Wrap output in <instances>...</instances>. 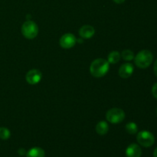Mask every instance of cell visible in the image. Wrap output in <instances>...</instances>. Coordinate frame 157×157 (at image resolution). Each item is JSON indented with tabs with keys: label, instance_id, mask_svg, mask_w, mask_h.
Masks as SVG:
<instances>
[{
	"label": "cell",
	"instance_id": "6da1fadb",
	"mask_svg": "<svg viewBox=\"0 0 157 157\" xmlns=\"http://www.w3.org/2000/svg\"><path fill=\"white\" fill-rule=\"evenodd\" d=\"M110 70V64L107 60L104 58L95 59L90 66V72L94 78H102L105 76Z\"/></svg>",
	"mask_w": 157,
	"mask_h": 157
},
{
	"label": "cell",
	"instance_id": "7a4b0ae2",
	"mask_svg": "<svg viewBox=\"0 0 157 157\" xmlns=\"http://www.w3.org/2000/svg\"><path fill=\"white\" fill-rule=\"evenodd\" d=\"M153 60V55L149 50L140 51L136 57H134L135 64L140 68H147L152 64Z\"/></svg>",
	"mask_w": 157,
	"mask_h": 157
},
{
	"label": "cell",
	"instance_id": "3957f363",
	"mask_svg": "<svg viewBox=\"0 0 157 157\" xmlns=\"http://www.w3.org/2000/svg\"><path fill=\"white\" fill-rule=\"evenodd\" d=\"M21 34L28 39H33L38 35V27L33 21H26L21 25Z\"/></svg>",
	"mask_w": 157,
	"mask_h": 157
},
{
	"label": "cell",
	"instance_id": "277c9868",
	"mask_svg": "<svg viewBox=\"0 0 157 157\" xmlns=\"http://www.w3.org/2000/svg\"><path fill=\"white\" fill-rule=\"evenodd\" d=\"M106 119L110 124H120L125 119V113L122 109L112 108L107 110L106 113Z\"/></svg>",
	"mask_w": 157,
	"mask_h": 157
},
{
	"label": "cell",
	"instance_id": "5b68a950",
	"mask_svg": "<svg viewBox=\"0 0 157 157\" xmlns=\"http://www.w3.org/2000/svg\"><path fill=\"white\" fill-rule=\"evenodd\" d=\"M136 140L140 145L144 147H152L155 142V137L153 133L147 130H143L138 133Z\"/></svg>",
	"mask_w": 157,
	"mask_h": 157
},
{
	"label": "cell",
	"instance_id": "8992f818",
	"mask_svg": "<svg viewBox=\"0 0 157 157\" xmlns=\"http://www.w3.org/2000/svg\"><path fill=\"white\" fill-rule=\"evenodd\" d=\"M77 42V38L75 35L71 33L64 34L60 38L59 44L61 48L64 49H70L75 45Z\"/></svg>",
	"mask_w": 157,
	"mask_h": 157
},
{
	"label": "cell",
	"instance_id": "52a82bcc",
	"mask_svg": "<svg viewBox=\"0 0 157 157\" xmlns=\"http://www.w3.org/2000/svg\"><path fill=\"white\" fill-rule=\"evenodd\" d=\"M26 81L28 84L31 85H35L38 83L40 82V81L42 78V74L38 69H32L29 71L28 73L26 74Z\"/></svg>",
	"mask_w": 157,
	"mask_h": 157
},
{
	"label": "cell",
	"instance_id": "ba28073f",
	"mask_svg": "<svg viewBox=\"0 0 157 157\" xmlns=\"http://www.w3.org/2000/svg\"><path fill=\"white\" fill-rule=\"evenodd\" d=\"M134 67L131 63H126V64H122L119 68V75L122 78L127 79L130 78L133 73Z\"/></svg>",
	"mask_w": 157,
	"mask_h": 157
},
{
	"label": "cell",
	"instance_id": "9c48e42d",
	"mask_svg": "<svg viewBox=\"0 0 157 157\" xmlns=\"http://www.w3.org/2000/svg\"><path fill=\"white\" fill-rule=\"evenodd\" d=\"M142 150L139 145L136 144H132L126 150L127 157H141Z\"/></svg>",
	"mask_w": 157,
	"mask_h": 157
},
{
	"label": "cell",
	"instance_id": "30bf717a",
	"mask_svg": "<svg viewBox=\"0 0 157 157\" xmlns=\"http://www.w3.org/2000/svg\"><path fill=\"white\" fill-rule=\"evenodd\" d=\"M95 34V29L93 26L86 25L82 26L79 30V35L82 38L85 39H89L92 38Z\"/></svg>",
	"mask_w": 157,
	"mask_h": 157
},
{
	"label": "cell",
	"instance_id": "8fae6325",
	"mask_svg": "<svg viewBox=\"0 0 157 157\" xmlns=\"http://www.w3.org/2000/svg\"><path fill=\"white\" fill-rule=\"evenodd\" d=\"M45 153L40 147H33L26 153V157H44Z\"/></svg>",
	"mask_w": 157,
	"mask_h": 157
},
{
	"label": "cell",
	"instance_id": "7c38bea8",
	"mask_svg": "<svg viewBox=\"0 0 157 157\" xmlns=\"http://www.w3.org/2000/svg\"><path fill=\"white\" fill-rule=\"evenodd\" d=\"M109 130V125L107 122L101 121L98 123L96 126V132L101 136L107 134Z\"/></svg>",
	"mask_w": 157,
	"mask_h": 157
},
{
	"label": "cell",
	"instance_id": "4fadbf2b",
	"mask_svg": "<svg viewBox=\"0 0 157 157\" xmlns=\"http://www.w3.org/2000/svg\"><path fill=\"white\" fill-rule=\"evenodd\" d=\"M121 58V55L117 51H113L110 52L107 57V61L109 64H117L120 61Z\"/></svg>",
	"mask_w": 157,
	"mask_h": 157
},
{
	"label": "cell",
	"instance_id": "5bb4252c",
	"mask_svg": "<svg viewBox=\"0 0 157 157\" xmlns=\"http://www.w3.org/2000/svg\"><path fill=\"white\" fill-rule=\"evenodd\" d=\"M121 57L126 61H130L134 59V53L129 49H125L121 53Z\"/></svg>",
	"mask_w": 157,
	"mask_h": 157
},
{
	"label": "cell",
	"instance_id": "9a60e30c",
	"mask_svg": "<svg viewBox=\"0 0 157 157\" xmlns=\"http://www.w3.org/2000/svg\"><path fill=\"white\" fill-rule=\"evenodd\" d=\"M126 130L130 134H135L138 132V127L135 123L130 122L126 125Z\"/></svg>",
	"mask_w": 157,
	"mask_h": 157
},
{
	"label": "cell",
	"instance_id": "2e32d148",
	"mask_svg": "<svg viewBox=\"0 0 157 157\" xmlns=\"http://www.w3.org/2000/svg\"><path fill=\"white\" fill-rule=\"evenodd\" d=\"M10 136L11 133L9 129L4 127H0V139L3 140H6L10 137Z\"/></svg>",
	"mask_w": 157,
	"mask_h": 157
},
{
	"label": "cell",
	"instance_id": "e0dca14e",
	"mask_svg": "<svg viewBox=\"0 0 157 157\" xmlns=\"http://www.w3.org/2000/svg\"><path fill=\"white\" fill-rule=\"evenodd\" d=\"M152 94H153V97L157 99V83L153 84V87H152Z\"/></svg>",
	"mask_w": 157,
	"mask_h": 157
},
{
	"label": "cell",
	"instance_id": "ac0fdd59",
	"mask_svg": "<svg viewBox=\"0 0 157 157\" xmlns=\"http://www.w3.org/2000/svg\"><path fill=\"white\" fill-rule=\"evenodd\" d=\"M18 153L20 155V156H25V155H26V151L25 149L20 148L19 150H18Z\"/></svg>",
	"mask_w": 157,
	"mask_h": 157
},
{
	"label": "cell",
	"instance_id": "d6986e66",
	"mask_svg": "<svg viewBox=\"0 0 157 157\" xmlns=\"http://www.w3.org/2000/svg\"><path fill=\"white\" fill-rule=\"evenodd\" d=\"M153 70H154V74L156 75V76L157 77V60L155 61L154 63V67H153Z\"/></svg>",
	"mask_w": 157,
	"mask_h": 157
},
{
	"label": "cell",
	"instance_id": "ffe728a7",
	"mask_svg": "<svg viewBox=\"0 0 157 157\" xmlns=\"http://www.w3.org/2000/svg\"><path fill=\"white\" fill-rule=\"evenodd\" d=\"M113 1L115 3H117V4H121V3L125 2V0H113Z\"/></svg>",
	"mask_w": 157,
	"mask_h": 157
},
{
	"label": "cell",
	"instance_id": "44dd1931",
	"mask_svg": "<svg viewBox=\"0 0 157 157\" xmlns=\"http://www.w3.org/2000/svg\"><path fill=\"white\" fill-rule=\"evenodd\" d=\"M153 156L157 157V148H156V150H155L154 152H153Z\"/></svg>",
	"mask_w": 157,
	"mask_h": 157
},
{
	"label": "cell",
	"instance_id": "7402d4cb",
	"mask_svg": "<svg viewBox=\"0 0 157 157\" xmlns=\"http://www.w3.org/2000/svg\"><path fill=\"white\" fill-rule=\"evenodd\" d=\"M156 114H157V109H156Z\"/></svg>",
	"mask_w": 157,
	"mask_h": 157
}]
</instances>
